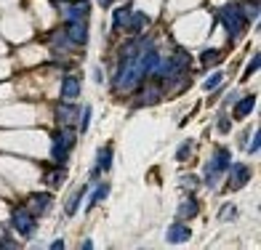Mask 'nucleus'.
<instances>
[{
	"label": "nucleus",
	"mask_w": 261,
	"mask_h": 250,
	"mask_svg": "<svg viewBox=\"0 0 261 250\" xmlns=\"http://www.w3.org/2000/svg\"><path fill=\"white\" fill-rule=\"evenodd\" d=\"M235 213H237L235 205H224L221 213H219V218H221V221H229V218H235Z\"/></svg>",
	"instance_id": "nucleus-27"
},
{
	"label": "nucleus",
	"mask_w": 261,
	"mask_h": 250,
	"mask_svg": "<svg viewBox=\"0 0 261 250\" xmlns=\"http://www.w3.org/2000/svg\"><path fill=\"white\" fill-rule=\"evenodd\" d=\"M258 61H261V56H258V53H253V59H250V67L245 69V75H242V77H250V75H256V72H258Z\"/></svg>",
	"instance_id": "nucleus-25"
},
{
	"label": "nucleus",
	"mask_w": 261,
	"mask_h": 250,
	"mask_svg": "<svg viewBox=\"0 0 261 250\" xmlns=\"http://www.w3.org/2000/svg\"><path fill=\"white\" fill-rule=\"evenodd\" d=\"M227 173H229L227 176V187L229 189H242L250 181V168H248V165H242V162H235V165L229 162Z\"/></svg>",
	"instance_id": "nucleus-5"
},
{
	"label": "nucleus",
	"mask_w": 261,
	"mask_h": 250,
	"mask_svg": "<svg viewBox=\"0 0 261 250\" xmlns=\"http://www.w3.org/2000/svg\"><path fill=\"white\" fill-rule=\"evenodd\" d=\"M168 61H171V69H168V80H176V77H181L184 72H186V67H189V53H186V51H176Z\"/></svg>",
	"instance_id": "nucleus-7"
},
{
	"label": "nucleus",
	"mask_w": 261,
	"mask_h": 250,
	"mask_svg": "<svg viewBox=\"0 0 261 250\" xmlns=\"http://www.w3.org/2000/svg\"><path fill=\"white\" fill-rule=\"evenodd\" d=\"M216 128H219V133H229V117H227V115H221V117H219V123H216Z\"/></svg>",
	"instance_id": "nucleus-28"
},
{
	"label": "nucleus",
	"mask_w": 261,
	"mask_h": 250,
	"mask_svg": "<svg viewBox=\"0 0 261 250\" xmlns=\"http://www.w3.org/2000/svg\"><path fill=\"white\" fill-rule=\"evenodd\" d=\"M160 96H163L160 86H149V88H147V94L142 96V101H144V104H157V101H160Z\"/></svg>",
	"instance_id": "nucleus-20"
},
{
	"label": "nucleus",
	"mask_w": 261,
	"mask_h": 250,
	"mask_svg": "<svg viewBox=\"0 0 261 250\" xmlns=\"http://www.w3.org/2000/svg\"><path fill=\"white\" fill-rule=\"evenodd\" d=\"M258 146H261V133L256 131V133H253V141H250V154H256Z\"/></svg>",
	"instance_id": "nucleus-29"
},
{
	"label": "nucleus",
	"mask_w": 261,
	"mask_h": 250,
	"mask_svg": "<svg viewBox=\"0 0 261 250\" xmlns=\"http://www.w3.org/2000/svg\"><path fill=\"white\" fill-rule=\"evenodd\" d=\"M147 24H149V16L144 11H136V14H130L128 16V24H125V30L130 35H139V32H144L147 30Z\"/></svg>",
	"instance_id": "nucleus-11"
},
{
	"label": "nucleus",
	"mask_w": 261,
	"mask_h": 250,
	"mask_svg": "<svg viewBox=\"0 0 261 250\" xmlns=\"http://www.w3.org/2000/svg\"><path fill=\"white\" fill-rule=\"evenodd\" d=\"M253 107H256V96H245L242 101H237V104H235V112H232V117H235V120L248 117L250 112H253Z\"/></svg>",
	"instance_id": "nucleus-16"
},
{
	"label": "nucleus",
	"mask_w": 261,
	"mask_h": 250,
	"mask_svg": "<svg viewBox=\"0 0 261 250\" xmlns=\"http://www.w3.org/2000/svg\"><path fill=\"white\" fill-rule=\"evenodd\" d=\"M35 224H37V216H35L30 208H16V210L11 213V226H14L22 237H32Z\"/></svg>",
	"instance_id": "nucleus-4"
},
{
	"label": "nucleus",
	"mask_w": 261,
	"mask_h": 250,
	"mask_svg": "<svg viewBox=\"0 0 261 250\" xmlns=\"http://www.w3.org/2000/svg\"><path fill=\"white\" fill-rule=\"evenodd\" d=\"M107 194H109V184H99V187L93 189V197L88 200V208H93V205H96L99 200H104Z\"/></svg>",
	"instance_id": "nucleus-21"
},
{
	"label": "nucleus",
	"mask_w": 261,
	"mask_h": 250,
	"mask_svg": "<svg viewBox=\"0 0 261 250\" xmlns=\"http://www.w3.org/2000/svg\"><path fill=\"white\" fill-rule=\"evenodd\" d=\"M221 24H224V30H227V35H229V40H237V38H242V35L248 32V14L242 11V6L240 3H227L221 8Z\"/></svg>",
	"instance_id": "nucleus-1"
},
{
	"label": "nucleus",
	"mask_w": 261,
	"mask_h": 250,
	"mask_svg": "<svg viewBox=\"0 0 261 250\" xmlns=\"http://www.w3.org/2000/svg\"><path fill=\"white\" fill-rule=\"evenodd\" d=\"M53 176H45V181L51 184V187H61L64 181H67V171L64 168H59V171H51Z\"/></svg>",
	"instance_id": "nucleus-22"
},
{
	"label": "nucleus",
	"mask_w": 261,
	"mask_h": 250,
	"mask_svg": "<svg viewBox=\"0 0 261 250\" xmlns=\"http://www.w3.org/2000/svg\"><path fill=\"white\" fill-rule=\"evenodd\" d=\"M189 237H192V231H189V226H184V224H173L171 229H168V242H173V245H181Z\"/></svg>",
	"instance_id": "nucleus-13"
},
{
	"label": "nucleus",
	"mask_w": 261,
	"mask_h": 250,
	"mask_svg": "<svg viewBox=\"0 0 261 250\" xmlns=\"http://www.w3.org/2000/svg\"><path fill=\"white\" fill-rule=\"evenodd\" d=\"M86 192H88L86 184H83L80 189H75V192H72V197H70V202H67V216H75V213H78V205H80V200L86 197Z\"/></svg>",
	"instance_id": "nucleus-18"
},
{
	"label": "nucleus",
	"mask_w": 261,
	"mask_h": 250,
	"mask_svg": "<svg viewBox=\"0 0 261 250\" xmlns=\"http://www.w3.org/2000/svg\"><path fill=\"white\" fill-rule=\"evenodd\" d=\"M93 80H96V82H101V80H104V75H101V69H93Z\"/></svg>",
	"instance_id": "nucleus-30"
},
{
	"label": "nucleus",
	"mask_w": 261,
	"mask_h": 250,
	"mask_svg": "<svg viewBox=\"0 0 261 250\" xmlns=\"http://www.w3.org/2000/svg\"><path fill=\"white\" fill-rule=\"evenodd\" d=\"M128 8H117L115 14H112V27H115V30H123V27L128 24Z\"/></svg>",
	"instance_id": "nucleus-19"
},
{
	"label": "nucleus",
	"mask_w": 261,
	"mask_h": 250,
	"mask_svg": "<svg viewBox=\"0 0 261 250\" xmlns=\"http://www.w3.org/2000/svg\"><path fill=\"white\" fill-rule=\"evenodd\" d=\"M198 210H200L198 200H194L192 194H189V197H186V200L181 202V205H179V210H176V216H179V221H189V218H194V216H198Z\"/></svg>",
	"instance_id": "nucleus-12"
},
{
	"label": "nucleus",
	"mask_w": 261,
	"mask_h": 250,
	"mask_svg": "<svg viewBox=\"0 0 261 250\" xmlns=\"http://www.w3.org/2000/svg\"><path fill=\"white\" fill-rule=\"evenodd\" d=\"M75 138H78V131H75L72 125H64L59 131V136L53 138V144H51V160L53 162H59V165L67 162V154L75 146Z\"/></svg>",
	"instance_id": "nucleus-2"
},
{
	"label": "nucleus",
	"mask_w": 261,
	"mask_h": 250,
	"mask_svg": "<svg viewBox=\"0 0 261 250\" xmlns=\"http://www.w3.org/2000/svg\"><path fill=\"white\" fill-rule=\"evenodd\" d=\"M189 154H192V141H184L179 146V152H176V160H186Z\"/></svg>",
	"instance_id": "nucleus-24"
},
{
	"label": "nucleus",
	"mask_w": 261,
	"mask_h": 250,
	"mask_svg": "<svg viewBox=\"0 0 261 250\" xmlns=\"http://www.w3.org/2000/svg\"><path fill=\"white\" fill-rule=\"evenodd\" d=\"M229 162H232V152L229 149H216L213 152V157L205 162V184H208V187H216L219 176L227 173Z\"/></svg>",
	"instance_id": "nucleus-3"
},
{
	"label": "nucleus",
	"mask_w": 261,
	"mask_h": 250,
	"mask_svg": "<svg viewBox=\"0 0 261 250\" xmlns=\"http://www.w3.org/2000/svg\"><path fill=\"white\" fill-rule=\"evenodd\" d=\"M61 96L64 99H78L80 96V80L75 75H67L61 82Z\"/></svg>",
	"instance_id": "nucleus-15"
},
{
	"label": "nucleus",
	"mask_w": 261,
	"mask_h": 250,
	"mask_svg": "<svg viewBox=\"0 0 261 250\" xmlns=\"http://www.w3.org/2000/svg\"><path fill=\"white\" fill-rule=\"evenodd\" d=\"M221 80H224V75H221V72H213V75L203 82V88H205V91H213L216 86H221Z\"/></svg>",
	"instance_id": "nucleus-23"
},
{
	"label": "nucleus",
	"mask_w": 261,
	"mask_h": 250,
	"mask_svg": "<svg viewBox=\"0 0 261 250\" xmlns=\"http://www.w3.org/2000/svg\"><path fill=\"white\" fill-rule=\"evenodd\" d=\"M224 59V53L221 51H216V48H208V51H203L200 53V64H203V67L205 69H208V67H216V64Z\"/></svg>",
	"instance_id": "nucleus-17"
},
{
	"label": "nucleus",
	"mask_w": 261,
	"mask_h": 250,
	"mask_svg": "<svg viewBox=\"0 0 261 250\" xmlns=\"http://www.w3.org/2000/svg\"><path fill=\"white\" fill-rule=\"evenodd\" d=\"M88 123H91V107H83V120H80V133L88 131Z\"/></svg>",
	"instance_id": "nucleus-26"
},
{
	"label": "nucleus",
	"mask_w": 261,
	"mask_h": 250,
	"mask_svg": "<svg viewBox=\"0 0 261 250\" xmlns=\"http://www.w3.org/2000/svg\"><path fill=\"white\" fill-rule=\"evenodd\" d=\"M99 6H101V8H109V6H112V0H99Z\"/></svg>",
	"instance_id": "nucleus-31"
},
{
	"label": "nucleus",
	"mask_w": 261,
	"mask_h": 250,
	"mask_svg": "<svg viewBox=\"0 0 261 250\" xmlns=\"http://www.w3.org/2000/svg\"><path fill=\"white\" fill-rule=\"evenodd\" d=\"M51 194L48 192H37V194H32L30 197V202H27V205H30V210L35 213V216H43V213H48V208H51Z\"/></svg>",
	"instance_id": "nucleus-8"
},
{
	"label": "nucleus",
	"mask_w": 261,
	"mask_h": 250,
	"mask_svg": "<svg viewBox=\"0 0 261 250\" xmlns=\"http://www.w3.org/2000/svg\"><path fill=\"white\" fill-rule=\"evenodd\" d=\"M80 117V107H75V104H61L59 109H56V120H59V125H72L75 120Z\"/></svg>",
	"instance_id": "nucleus-9"
},
{
	"label": "nucleus",
	"mask_w": 261,
	"mask_h": 250,
	"mask_svg": "<svg viewBox=\"0 0 261 250\" xmlns=\"http://www.w3.org/2000/svg\"><path fill=\"white\" fill-rule=\"evenodd\" d=\"M64 32H67V38L72 45H86L88 43V24L86 19H70L67 27H64Z\"/></svg>",
	"instance_id": "nucleus-6"
},
{
	"label": "nucleus",
	"mask_w": 261,
	"mask_h": 250,
	"mask_svg": "<svg viewBox=\"0 0 261 250\" xmlns=\"http://www.w3.org/2000/svg\"><path fill=\"white\" fill-rule=\"evenodd\" d=\"M91 11V0H75L72 6H64V16L67 19H86Z\"/></svg>",
	"instance_id": "nucleus-10"
},
{
	"label": "nucleus",
	"mask_w": 261,
	"mask_h": 250,
	"mask_svg": "<svg viewBox=\"0 0 261 250\" xmlns=\"http://www.w3.org/2000/svg\"><path fill=\"white\" fill-rule=\"evenodd\" d=\"M109 165H112V146H104V149H99V154H96V168H93V179H96L99 173L109 171Z\"/></svg>",
	"instance_id": "nucleus-14"
}]
</instances>
